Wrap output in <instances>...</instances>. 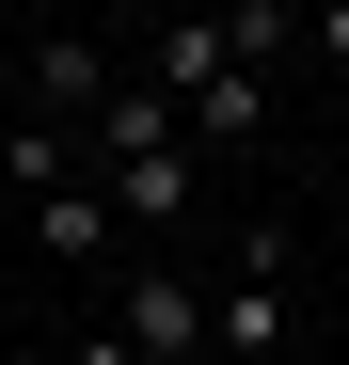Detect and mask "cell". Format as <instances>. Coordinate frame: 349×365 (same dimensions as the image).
Segmentation results:
<instances>
[{"label": "cell", "mask_w": 349, "mask_h": 365, "mask_svg": "<svg viewBox=\"0 0 349 365\" xmlns=\"http://www.w3.org/2000/svg\"><path fill=\"white\" fill-rule=\"evenodd\" d=\"M207 349H222V365H270V349H286V286H254V270H239V286L207 302Z\"/></svg>", "instance_id": "obj_4"}, {"label": "cell", "mask_w": 349, "mask_h": 365, "mask_svg": "<svg viewBox=\"0 0 349 365\" xmlns=\"http://www.w3.org/2000/svg\"><path fill=\"white\" fill-rule=\"evenodd\" d=\"M207 80H239V48H222V16H174V32H159V96L191 111Z\"/></svg>", "instance_id": "obj_5"}, {"label": "cell", "mask_w": 349, "mask_h": 365, "mask_svg": "<svg viewBox=\"0 0 349 365\" xmlns=\"http://www.w3.org/2000/svg\"><path fill=\"white\" fill-rule=\"evenodd\" d=\"M111 334H127L143 365H207V286H191V270H143V286H127V318H111Z\"/></svg>", "instance_id": "obj_1"}, {"label": "cell", "mask_w": 349, "mask_h": 365, "mask_svg": "<svg viewBox=\"0 0 349 365\" xmlns=\"http://www.w3.org/2000/svg\"><path fill=\"white\" fill-rule=\"evenodd\" d=\"M16 80H32V128H80V111L111 96V64H95V32H48V48H32Z\"/></svg>", "instance_id": "obj_2"}, {"label": "cell", "mask_w": 349, "mask_h": 365, "mask_svg": "<svg viewBox=\"0 0 349 365\" xmlns=\"http://www.w3.org/2000/svg\"><path fill=\"white\" fill-rule=\"evenodd\" d=\"M302 48H318V64H349V0H318V16H302Z\"/></svg>", "instance_id": "obj_7"}, {"label": "cell", "mask_w": 349, "mask_h": 365, "mask_svg": "<svg viewBox=\"0 0 349 365\" xmlns=\"http://www.w3.org/2000/svg\"><path fill=\"white\" fill-rule=\"evenodd\" d=\"M111 207H127V222H191V207H207V159H191V143H159V159H111Z\"/></svg>", "instance_id": "obj_3"}, {"label": "cell", "mask_w": 349, "mask_h": 365, "mask_svg": "<svg viewBox=\"0 0 349 365\" xmlns=\"http://www.w3.org/2000/svg\"><path fill=\"white\" fill-rule=\"evenodd\" d=\"M0 16H32V0H0Z\"/></svg>", "instance_id": "obj_9"}, {"label": "cell", "mask_w": 349, "mask_h": 365, "mask_svg": "<svg viewBox=\"0 0 349 365\" xmlns=\"http://www.w3.org/2000/svg\"><path fill=\"white\" fill-rule=\"evenodd\" d=\"M207 365H222V349H207Z\"/></svg>", "instance_id": "obj_11"}, {"label": "cell", "mask_w": 349, "mask_h": 365, "mask_svg": "<svg viewBox=\"0 0 349 365\" xmlns=\"http://www.w3.org/2000/svg\"><path fill=\"white\" fill-rule=\"evenodd\" d=\"M64 365H143V349H127V334H80V349H64Z\"/></svg>", "instance_id": "obj_8"}, {"label": "cell", "mask_w": 349, "mask_h": 365, "mask_svg": "<svg viewBox=\"0 0 349 365\" xmlns=\"http://www.w3.org/2000/svg\"><path fill=\"white\" fill-rule=\"evenodd\" d=\"M302 16H318V0H302Z\"/></svg>", "instance_id": "obj_10"}, {"label": "cell", "mask_w": 349, "mask_h": 365, "mask_svg": "<svg viewBox=\"0 0 349 365\" xmlns=\"http://www.w3.org/2000/svg\"><path fill=\"white\" fill-rule=\"evenodd\" d=\"M32 238H48L64 270H95V255H111V191H48V207H32Z\"/></svg>", "instance_id": "obj_6"}]
</instances>
